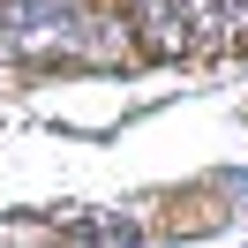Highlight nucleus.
I'll use <instances>...</instances> for the list:
<instances>
[{
	"label": "nucleus",
	"mask_w": 248,
	"mask_h": 248,
	"mask_svg": "<svg viewBox=\"0 0 248 248\" xmlns=\"http://www.w3.org/2000/svg\"><path fill=\"white\" fill-rule=\"evenodd\" d=\"M76 0H0V46L16 53H76Z\"/></svg>",
	"instance_id": "obj_1"
},
{
	"label": "nucleus",
	"mask_w": 248,
	"mask_h": 248,
	"mask_svg": "<svg viewBox=\"0 0 248 248\" xmlns=\"http://www.w3.org/2000/svg\"><path fill=\"white\" fill-rule=\"evenodd\" d=\"M136 23L151 31V53H158V61L196 53V46H188V23H181V0H136Z\"/></svg>",
	"instance_id": "obj_2"
},
{
	"label": "nucleus",
	"mask_w": 248,
	"mask_h": 248,
	"mask_svg": "<svg viewBox=\"0 0 248 248\" xmlns=\"http://www.w3.org/2000/svg\"><path fill=\"white\" fill-rule=\"evenodd\" d=\"M181 23H188V46H196V53L226 46V23H218V8H211V0H181Z\"/></svg>",
	"instance_id": "obj_3"
},
{
	"label": "nucleus",
	"mask_w": 248,
	"mask_h": 248,
	"mask_svg": "<svg viewBox=\"0 0 248 248\" xmlns=\"http://www.w3.org/2000/svg\"><path fill=\"white\" fill-rule=\"evenodd\" d=\"M218 23H226V38H248V0H211Z\"/></svg>",
	"instance_id": "obj_4"
}]
</instances>
